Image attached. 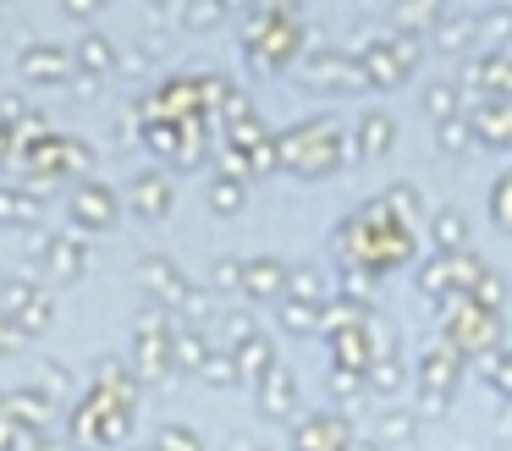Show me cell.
Returning <instances> with one entry per match:
<instances>
[{"label":"cell","instance_id":"6","mask_svg":"<svg viewBox=\"0 0 512 451\" xmlns=\"http://www.w3.org/2000/svg\"><path fill=\"white\" fill-rule=\"evenodd\" d=\"M468 127H474V143L490 154L512 149V94H485L468 99Z\"/></svg>","mask_w":512,"mask_h":451},{"label":"cell","instance_id":"24","mask_svg":"<svg viewBox=\"0 0 512 451\" xmlns=\"http://www.w3.org/2000/svg\"><path fill=\"white\" fill-rule=\"evenodd\" d=\"M369 352H375V358H402V341H397V325H391V319L369 314Z\"/></svg>","mask_w":512,"mask_h":451},{"label":"cell","instance_id":"4","mask_svg":"<svg viewBox=\"0 0 512 451\" xmlns=\"http://www.w3.org/2000/svg\"><path fill=\"white\" fill-rule=\"evenodd\" d=\"M287 149H292L298 176H331V171H342V165H347L353 138H347L336 121H303V127L287 138Z\"/></svg>","mask_w":512,"mask_h":451},{"label":"cell","instance_id":"11","mask_svg":"<svg viewBox=\"0 0 512 451\" xmlns=\"http://www.w3.org/2000/svg\"><path fill=\"white\" fill-rule=\"evenodd\" d=\"M419 424L424 418L413 413V407H402V402H386L375 413V424H369V440H375V446H413V440H419Z\"/></svg>","mask_w":512,"mask_h":451},{"label":"cell","instance_id":"31","mask_svg":"<svg viewBox=\"0 0 512 451\" xmlns=\"http://www.w3.org/2000/svg\"><path fill=\"white\" fill-rule=\"evenodd\" d=\"M507 6H512V0H507Z\"/></svg>","mask_w":512,"mask_h":451},{"label":"cell","instance_id":"26","mask_svg":"<svg viewBox=\"0 0 512 451\" xmlns=\"http://www.w3.org/2000/svg\"><path fill=\"white\" fill-rule=\"evenodd\" d=\"M386 39H391V50H397L402 66H419V61H424V44H430L424 33H408V28H391Z\"/></svg>","mask_w":512,"mask_h":451},{"label":"cell","instance_id":"16","mask_svg":"<svg viewBox=\"0 0 512 451\" xmlns=\"http://www.w3.org/2000/svg\"><path fill=\"white\" fill-rule=\"evenodd\" d=\"M419 105H424L430 121H446V116H463L468 110V94H463L457 77H430V83L419 88Z\"/></svg>","mask_w":512,"mask_h":451},{"label":"cell","instance_id":"8","mask_svg":"<svg viewBox=\"0 0 512 451\" xmlns=\"http://www.w3.org/2000/svg\"><path fill=\"white\" fill-rule=\"evenodd\" d=\"M314 83L320 88H336V94H364L369 88V77H364V61L358 55H347V50H325V55H314Z\"/></svg>","mask_w":512,"mask_h":451},{"label":"cell","instance_id":"18","mask_svg":"<svg viewBox=\"0 0 512 451\" xmlns=\"http://www.w3.org/2000/svg\"><path fill=\"white\" fill-rule=\"evenodd\" d=\"M446 11H452V0H397V6H391V28L419 33V28H435Z\"/></svg>","mask_w":512,"mask_h":451},{"label":"cell","instance_id":"3","mask_svg":"<svg viewBox=\"0 0 512 451\" xmlns=\"http://www.w3.org/2000/svg\"><path fill=\"white\" fill-rule=\"evenodd\" d=\"M463 369L468 363L457 358L446 341H430L413 363V413L430 424V418H446L457 407V391H463Z\"/></svg>","mask_w":512,"mask_h":451},{"label":"cell","instance_id":"12","mask_svg":"<svg viewBox=\"0 0 512 451\" xmlns=\"http://www.w3.org/2000/svg\"><path fill=\"white\" fill-rule=\"evenodd\" d=\"M424 242H430L435 253H457V248H468V215H463L457 204L430 209V220H424Z\"/></svg>","mask_w":512,"mask_h":451},{"label":"cell","instance_id":"13","mask_svg":"<svg viewBox=\"0 0 512 451\" xmlns=\"http://www.w3.org/2000/svg\"><path fill=\"white\" fill-rule=\"evenodd\" d=\"M364 380H369V396H380V402H402V396L413 391V363L408 358H375Z\"/></svg>","mask_w":512,"mask_h":451},{"label":"cell","instance_id":"5","mask_svg":"<svg viewBox=\"0 0 512 451\" xmlns=\"http://www.w3.org/2000/svg\"><path fill=\"white\" fill-rule=\"evenodd\" d=\"M485 275V259H479L474 248H457V253H424L419 270H413V281H419V297H430V303H441V297H457L468 292V286Z\"/></svg>","mask_w":512,"mask_h":451},{"label":"cell","instance_id":"25","mask_svg":"<svg viewBox=\"0 0 512 451\" xmlns=\"http://www.w3.org/2000/svg\"><path fill=\"white\" fill-rule=\"evenodd\" d=\"M485 385L501 396V402H512V347H501L496 358L485 363Z\"/></svg>","mask_w":512,"mask_h":451},{"label":"cell","instance_id":"22","mask_svg":"<svg viewBox=\"0 0 512 451\" xmlns=\"http://www.w3.org/2000/svg\"><path fill=\"white\" fill-rule=\"evenodd\" d=\"M463 297H468V303H479V308H490V314H507V281H501L490 264H485V275H479Z\"/></svg>","mask_w":512,"mask_h":451},{"label":"cell","instance_id":"30","mask_svg":"<svg viewBox=\"0 0 512 451\" xmlns=\"http://www.w3.org/2000/svg\"><path fill=\"white\" fill-rule=\"evenodd\" d=\"M507 94H512V50H507Z\"/></svg>","mask_w":512,"mask_h":451},{"label":"cell","instance_id":"1","mask_svg":"<svg viewBox=\"0 0 512 451\" xmlns=\"http://www.w3.org/2000/svg\"><path fill=\"white\" fill-rule=\"evenodd\" d=\"M419 231L397 226V220L386 215V204L380 198H369V204H358L353 215L336 226V242H342V259L358 264V270H369L380 281V275L402 270V264H413V253H419Z\"/></svg>","mask_w":512,"mask_h":451},{"label":"cell","instance_id":"17","mask_svg":"<svg viewBox=\"0 0 512 451\" xmlns=\"http://www.w3.org/2000/svg\"><path fill=\"white\" fill-rule=\"evenodd\" d=\"M331 352H336V369L369 374V363H375V352H369V319L364 325H347V330H331Z\"/></svg>","mask_w":512,"mask_h":451},{"label":"cell","instance_id":"23","mask_svg":"<svg viewBox=\"0 0 512 451\" xmlns=\"http://www.w3.org/2000/svg\"><path fill=\"white\" fill-rule=\"evenodd\" d=\"M325 385H331V396L342 407H353V402H364V396H369V380L358 369H331V380H325Z\"/></svg>","mask_w":512,"mask_h":451},{"label":"cell","instance_id":"28","mask_svg":"<svg viewBox=\"0 0 512 451\" xmlns=\"http://www.w3.org/2000/svg\"><path fill=\"white\" fill-rule=\"evenodd\" d=\"M496 435H501V440H512V402L501 407V418H496Z\"/></svg>","mask_w":512,"mask_h":451},{"label":"cell","instance_id":"15","mask_svg":"<svg viewBox=\"0 0 512 451\" xmlns=\"http://www.w3.org/2000/svg\"><path fill=\"white\" fill-rule=\"evenodd\" d=\"M430 44L441 55H463V50H479V33H474V11H446L441 22L430 28Z\"/></svg>","mask_w":512,"mask_h":451},{"label":"cell","instance_id":"14","mask_svg":"<svg viewBox=\"0 0 512 451\" xmlns=\"http://www.w3.org/2000/svg\"><path fill=\"white\" fill-rule=\"evenodd\" d=\"M380 204H386V215L408 231H424V220H430V204H424L419 182H391L386 193H380Z\"/></svg>","mask_w":512,"mask_h":451},{"label":"cell","instance_id":"7","mask_svg":"<svg viewBox=\"0 0 512 451\" xmlns=\"http://www.w3.org/2000/svg\"><path fill=\"white\" fill-rule=\"evenodd\" d=\"M347 446H353L347 413H309L298 424V451H347Z\"/></svg>","mask_w":512,"mask_h":451},{"label":"cell","instance_id":"27","mask_svg":"<svg viewBox=\"0 0 512 451\" xmlns=\"http://www.w3.org/2000/svg\"><path fill=\"white\" fill-rule=\"evenodd\" d=\"M292 396H298V391H292L287 374H270V380H265V407H270V413H287Z\"/></svg>","mask_w":512,"mask_h":451},{"label":"cell","instance_id":"10","mask_svg":"<svg viewBox=\"0 0 512 451\" xmlns=\"http://www.w3.org/2000/svg\"><path fill=\"white\" fill-rule=\"evenodd\" d=\"M358 61H364L369 88H402V83L413 77V66H402V61H397V50H391L386 33H380V39H369L364 50H358Z\"/></svg>","mask_w":512,"mask_h":451},{"label":"cell","instance_id":"20","mask_svg":"<svg viewBox=\"0 0 512 451\" xmlns=\"http://www.w3.org/2000/svg\"><path fill=\"white\" fill-rule=\"evenodd\" d=\"M485 215H490V226H496V231H507V237H512V165H507V171L490 176Z\"/></svg>","mask_w":512,"mask_h":451},{"label":"cell","instance_id":"29","mask_svg":"<svg viewBox=\"0 0 512 451\" xmlns=\"http://www.w3.org/2000/svg\"><path fill=\"white\" fill-rule=\"evenodd\" d=\"M347 451H380V446H375V440H353Z\"/></svg>","mask_w":512,"mask_h":451},{"label":"cell","instance_id":"2","mask_svg":"<svg viewBox=\"0 0 512 451\" xmlns=\"http://www.w3.org/2000/svg\"><path fill=\"white\" fill-rule=\"evenodd\" d=\"M435 319H441V336L435 341H446L463 363H490L501 352V314L468 303L463 292L441 297V303H435Z\"/></svg>","mask_w":512,"mask_h":451},{"label":"cell","instance_id":"21","mask_svg":"<svg viewBox=\"0 0 512 451\" xmlns=\"http://www.w3.org/2000/svg\"><path fill=\"white\" fill-rule=\"evenodd\" d=\"M435 149H441V154H468V149H479V143H474V127H468V110H463V116L435 121Z\"/></svg>","mask_w":512,"mask_h":451},{"label":"cell","instance_id":"19","mask_svg":"<svg viewBox=\"0 0 512 451\" xmlns=\"http://www.w3.org/2000/svg\"><path fill=\"white\" fill-rule=\"evenodd\" d=\"M479 50H512V6H485L474 11Z\"/></svg>","mask_w":512,"mask_h":451},{"label":"cell","instance_id":"9","mask_svg":"<svg viewBox=\"0 0 512 451\" xmlns=\"http://www.w3.org/2000/svg\"><path fill=\"white\" fill-rule=\"evenodd\" d=\"M391 149H397V116L391 110H364L353 127V154L358 160H380Z\"/></svg>","mask_w":512,"mask_h":451}]
</instances>
